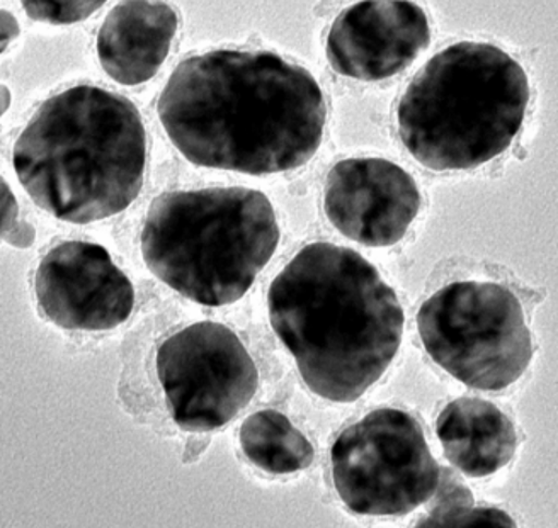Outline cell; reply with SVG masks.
Segmentation results:
<instances>
[{"label": "cell", "instance_id": "6da1fadb", "mask_svg": "<svg viewBox=\"0 0 558 528\" xmlns=\"http://www.w3.org/2000/svg\"><path fill=\"white\" fill-rule=\"evenodd\" d=\"M157 111L184 159L251 175L305 165L323 143L327 116L308 70L271 51L242 50L179 63Z\"/></svg>", "mask_w": 558, "mask_h": 528}, {"label": "cell", "instance_id": "7a4b0ae2", "mask_svg": "<svg viewBox=\"0 0 558 528\" xmlns=\"http://www.w3.org/2000/svg\"><path fill=\"white\" fill-rule=\"evenodd\" d=\"M269 320L312 393L353 403L392 364L403 335L396 291L365 257L306 245L272 281Z\"/></svg>", "mask_w": 558, "mask_h": 528}, {"label": "cell", "instance_id": "3957f363", "mask_svg": "<svg viewBox=\"0 0 558 528\" xmlns=\"http://www.w3.org/2000/svg\"><path fill=\"white\" fill-rule=\"evenodd\" d=\"M147 136L120 94L77 85L39 106L14 145L24 191L57 220L86 224L129 208L144 184Z\"/></svg>", "mask_w": 558, "mask_h": 528}, {"label": "cell", "instance_id": "277c9868", "mask_svg": "<svg viewBox=\"0 0 558 528\" xmlns=\"http://www.w3.org/2000/svg\"><path fill=\"white\" fill-rule=\"evenodd\" d=\"M527 102L526 72L511 54L487 42H457L409 84L400 138L427 169H475L511 147Z\"/></svg>", "mask_w": 558, "mask_h": 528}, {"label": "cell", "instance_id": "5b68a950", "mask_svg": "<svg viewBox=\"0 0 558 528\" xmlns=\"http://www.w3.org/2000/svg\"><path fill=\"white\" fill-rule=\"evenodd\" d=\"M278 244L271 201L247 187L162 194L151 202L142 233L151 274L211 308L239 302Z\"/></svg>", "mask_w": 558, "mask_h": 528}, {"label": "cell", "instance_id": "8992f818", "mask_svg": "<svg viewBox=\"0 0 558 528\" xmlns=\"http://www.w3.org/2000/svg\"><path fill=\"white\" fill-rule=\"evenodd\" d=\"M417 327L433 360L473 390H505L532 363L523 306L496 282L446 285L421 306Z\"/></svg>", "mask_w": 558, "mask_h": 528}, {"label": "cell", "instance_id": "52a82bcc", "mask_svg": "<svg viewBox=\"0 0 558 528\" xmlns=\"http://www.w3.org/2000/svg\"><path fill=\"white\" fill-rule=\"evenodd\" d=\"M330 463L339 496L360 515H408L435 496L441 479L423 428L400 409H376L345 428Z\"/></svg>", "mask_w": 558, "mask_h": 528}, {"label": "cell", "instance_id": "ba28073f", "mask_svg": "<svg viewBox=\"0 0 558 528\" xmlns=\"http://www.w3.org/2000/svg\"><path fill=\"white\" fill-rule=\"evenodd\" d=\"M157 376L172 420L187 432L223 427L248 405L259 372L241 339L215 321H199L163 342Z\"/></svg>", "mask_w": 558, "mask_h": 528}, {"label": "cell", "instance_id": "9c48e42d", "mask_svg": "<svg viewBox=\"0 0 558 528\" xmlns=\"http://www.w3.org/2000/svg\"><path fill=\"white\" fill-rule=\"evenodd\" d=\"M36 297L45 317L65 330L105 332L129 320L135 290L102 245L63 242L39 262Z\"/></svg>", "mask_w": 558, "mask_h": 528}, {"label": "cell", "instance_id": "30bf717a", "mask_svg": "<svg viewBox=\"0 0 558 528\" xmlns=\"http://www.w3.org/2000/svg\"><path fill=\"white\" fill-rule=\"evenodd\" d=\"M324 208L330 223L365 247L403 238L421 208L411 174L385 159H348L327 175Z\"/></svg>", "mask_w": 558, "mask_h": 528}, {"label": "cell", "instance_id": "8fae6325", "mask_svg": "<svg viewBox=\"0 0 558 528\" xmlns=\"http://www.w3.org/2000/svg\"><path fill=\"white\" fill-rule=\"evenodd\" d=\"M429 41V21L417 4L369 0L333 21L327 60L344 77L384 81L408 69Z\"/></svg>", "mask_w": 558, "mask_h": 528}, {"label": "cell", "instance_id": "7c38bea8", "mask_svg": "<svg viewBox=\"0 0 558 528\" xmlns=\"http://www.w3.org/2000/svg\"><path fill=\"white\" fill-rule=\"evenodd\" d=\"M178 12L163 2H121L97 36V57L109 77L140 85L159 72L178 32Z\"/></svg>", "mask_w": 558, "mask_h": 528}, {"label": "cell", "instance_id": "4fadbf2b", "mask_svg": "<svg viewBox=\"0 0 558 528\" xmlns=\"http://www.w3.org/2000/svg\"><path fill=\"white\" fill-rule=\"evenodd\" d=\"M446 457L470 478L502 469L515 452L514 425L493 403L462 397L442 409L436 423Z\"/></svg>", "mask_w": 558, "mask_h": 528}, {"label": "cell", "instance_id": "5bb4252c", "mask_svg": "<svg viewBox=\"0 0 558 528\" xmlns=\"http://www.w3.org/2000/svg\"><path fill=\"white\" fill-rule=\"evenodd\" d=\"M241 447L247 459L272 475H291L314 463L311 442L275 409L257 412L242 423Z\"/></svg>", "mask_w": 558, "mask_h": 528}, {"label": "cell", "instance_id": "9a60e30c", "mask_svg": "<svg viewBox=\"0 0 558 528\" xmlns=\"http://www.w3.org/2000/svg\"><path fill=\"white\" fill-rule=\"evenodd\" d=\"M105 2H23L27 16L41 23L72 24L81 23L93 16Z\"/></svg>", "mask_w": 558, "mask_h": 528}, {"label": "cell", "instance_id": "2e32d148", "mask_svg": "<svg viewBox=\"0 0 558 528\" xmlns=\"http://www.w3.org/2000/svg\"><path fill=\"white\" fill-rule=\"evenodd\" d=\"M515 527L508 513L496 508H466L442 524L441 528Z\"/></svg>", "mask_w": 558, "mask_h": 528}, {"label": "cell", "instance_id": "e0dca14e", "mask_svg": "<svg viewBox=\"0 0 558 528\" xmlns=\"http://www.w3.org/2000/svg\"><path fill=\"white\" fill-rule=\"evenodd\" d=\"M17 217H20V206L16 197L12 196L9 185L2 179V236L11 233L20 224Z\"/></svg>", "mask_w": 558, "mask_h": 528}, {"label": "cell", "instance_id": "ac0fdd59", "mask_svg": "<svg viewBox=\"0 0 558 528\" xmlns=\"http://www.w3.org/2000/svg\"><path fill=\"white\" fill-rule=\"evenodd\" d=\"M35 236L36 233L32 224L20 223L11 233L2 236V238H4V242H8V244L14 245V247L27 248L35 242Z\"/></svg>", "mask_w": 558, "mask_h": 528}, {"label": "cell", "instance_id": "d6986e66", "mask_svg": "<svg viewBox=\"0 0 558 528\" xmlns=\"http://www.w3.org/2000/svg\"><path fill=\"white\" fill-rule=\"evenodd\" d=\"M0 16H2V51H5L9 42L20 35V24H17L16 17L12 16L11 12L2 11Z\"/></svg>", "mask_w": 558, "mask_h": 528}, {"label": "cell", "instance_id": "ffe728a7", "mask_svg": "<svg viewBox=\"0 0 558 528\" xmlns=\"http://www.w3.org/2000/svg\"><path fill=\"white\" fill-rule=\"evenodd\" d=\"M2 96H4V105H2V112L8 111L9 108V90L8 87H2Z\"/></svg>", "mask_w": 558, "mask_h": 528}]
</instances>
